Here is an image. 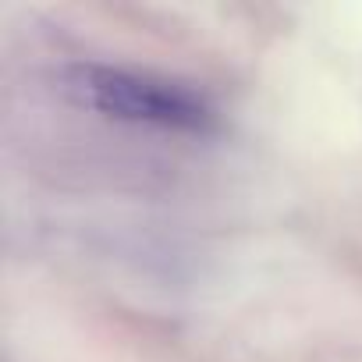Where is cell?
<instances>
[{
    "mask_svg": "<svg viewBox=\"0 0 362 362\" xmlns=\"http://www.w3.org/2000/svg\"><path fill=\"white\" fill-rule=\"evenodd\" d=\"M61 89L103 114L117 117L128 124H149V128H167V132H214L217 114L214 107L196 96L192 89L156 78V75H139L128 68H107V64H75L61 75Z\"/></svg>",
    "mask_w": 362,
    "mask_h": 362,
    "instance_id": "6da1fadb",
    "label": "cell"
}]
</instances>
